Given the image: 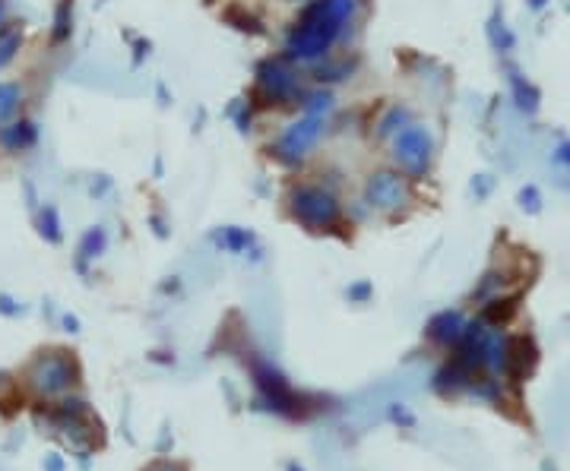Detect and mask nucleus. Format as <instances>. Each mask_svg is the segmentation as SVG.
<instances>
[{
	"label": "nucleus",
	"mask_w": 570,
	"mask_h": 471,
	"mask_svg": "<svg viewBox=\"0 0 570 471\" xmlns=\"http://www.w3.org/2000/svg\"><path fill=\"white\" fill-rule=\"evenodd\" d=\"M358 13V0H311L285 35V54L298 64H314L330 54L352 19Z\"/></svg>",
	"instance_id": "f257e3e1"
},
{
	"label": "nucleus",
	"mask_w": 570,
	"mask_h": 471,
	"mask_svg": "<svg viewBox=\"0 0 570 471\" xmlns=\"http://www.w3.org/2000/svg\"><path fill=\"white\" fill-rule=\"evenodd\" d=\"M289 215L308 231H333L342 219L336 193L323 184H295L289 190Z\"/></svg>",
	"instance_id": "f03ea898"
},
{
	"label": "nucleus",
	"mask_w": 570,
	"mask_h": 471,
	"mask_svg": "<svg viewBox=\"0 0 570 471\" xmlns=\"http://www.w3.org/2000/svg\"><path fill=\"white\" fill-rule=\"evenodd\" d=\"M390 155H393V165L399 168V174L406 178H425L431 171L434 162V136L425 124H409L403 127L390 143Z\"/></svg>",
	"instance_id": "7ed1b4c3"
},
{
	"label": "nucleus",
	"mask_w": 570,
	"mask_h": 471,
	"mask_svg": "<svg viewBox=\"0 0 570 471\" xmlns=\"http://www.w3.org/2000/svg\"><path fill=\"white\" fill-rule=\"evenodd\" d=\"M254 98H260V105H270V108H285V105L301 102L304 92H301L298 73L285 61H279V57H266L257 67Z\"/></svg>",
	"instance_id": "20e7f679"
},
{
	"label": "nucleus",
	"mask_w": 570,
	"mask_h": 471,
	"mask_svg": "<svg viewBox=\"0 0 570 471\" xmlns=\"http://www.w3.org/2000/svg\"><path fill=\"white\" fill-rule=\"evenodd\" d=\"M76 377H80V370H76V361L70 358V351H42L32 364H29V383L42 392V396H61L67 392Z\"/></svg>",
	"instance_id": "39448f33"
},
{
	"label": "nucleus",
	"mask_w": 570,
	"mask_h": 471,
	"mask_svg": "<svg viewBox=\"0 0 570 471\" xmlns=\"http://www.w3.org/2000/svg\"><path fill=\"white\" fill-rule=\"evenodd\" d=\"M323 136V117L320 114H304L295 124H289L282 130V136L273 143V159L285 168H295L308 159V152L317 146V140Z\"/></svg>",
	"instance_id": "423d86ee"
},
{
	"label": "nucleus",
	"mask_w": 570,
	"mask_h": 471,
	"mask_svg": "<svg viewBox=\"0 0 570 471\" xmlns=\"http://www.w3.org/2000/svg\"><path fill=\"white\" fill-rule=\"evenodd\" d=\"M409 200H412V190H409L406 174H399L393 168H380V171L368 174V181H365V206L371 212L393 215V212L403 209Z\"/></svg>",
	"instance_id": "0eeeda50"
},
{
	"label": "nucleus",
	"mask_w": 570,
	"mask_h": 471,
	"mask_svg": "<svg viewBox=\"0 0 570 471\" xmlns=\"http://www.w3.org/2000/svg\"><path fill=\"white\" fill-rule=\"evenodd\" d=\"M532 367H536V345H532L526 336L510 339L507 342V355H504V374L513 383H520V380H526V374Z\"/></svg>",
	"instance_id": "6e6552de"
},
{
	"label": "nucleus",
	"mask_w": 570,
	"mask_h": 471,
	"mask_svg": "<svg viewBox=\"0 0 570 471\" xmlns=\"http://www.w3.org/2000/svg\"><path fill=\"white\" fill-rule=\"evenodd\" d=\"M38 143V127L26 117H19V121H10L7 127H0V146L7 152H26Z\"/></svg>",
	"instance_id": "1a4fd4ad"
},
{
	"label": "nucleus",
	"mask_w": 570,
	"mask_h": 471,
	"mask_svg": "<svg viewBox=\"0 0 570 471\" xmlns=\"http://www.w3.org/2000/svg\"><path fill=\"white\" fill-rule=\"evenodd\" d=\"M463 317L456 310H444V313H437V317L431 320L428 326V336L437 342V345H453V342H460L463 339Z\"/></svg>",
	"instance_id": "9d476101"
},
{
	"label": "nucleus",
	"mask_w": 570,
	"mask_h": 471,
	"mask_svg": "<svg viewBox=\"0 0 570 471\" xmlns=\"http://www.w3.org/2000/svg\"><path fill=\"white\" fill-rule=\"evenodd\" d=\"M70 32H73V0H57V7H54L51 42H54V45L70 42Z\"/></svg>",
	"instance_id": "9b49d317"
},
{
	"label": "nucleus",
	"mask_w": 570,
	"mask_h": 471,
	"mask_svg": "<svg viewBox=\"0 0 570 471\" xmlns=\"http://www.w3.org/2000/svg\"><path fill=\"white\" fill-rule=\"evenodd\" d=\"M412 124V114L409 108L403 105H390L384 114H380V121H377V136H396L403 127Z\"/></svg>",
	"instance_id": "f8f14e48"
},
{
	"label": "nucleus",
	"mask_w": 570,
	"mask_h": 471,
	"mask_svg": "<svg viewBox=\"0 0 570 471\" xmlns=\"http://www.w3.org/2000/svg\"><path fill=\"white\" fill-rule=\"evenodd\" d=\"M19 48H23V29H16V26L0 29V70L13 64Z\"/></svg>",
	"instance_id": "ddd939ff"
},
{
	"label": "nucleus",
	"mask_w": 570,
	"mask_h": 471,
	"mask_svg": "<svg viewBox=\"0 0 570 471\" xmlns=\"http://www.w3.org/2000/svg\"><path fill=\"white\" fill-rule=\"evenodd\" d=\"M19 102H23V86L0 83V124H7L10 117L19 111Z\"/></svg>",
	"instance_id": "4468645a"
},
{
	"label": "nucleus",
	"mask_w": 570,
	"mask_h": 471,
	"mask_svg": "<svg viewBox=\"0 0 570 471\" xmlns=\"http://www.w3.org/2000/svg\"><path fill=\"white\" fill-rule=\"evenodd\" d=\"M513 313H517V298H498L482 310V323L501 326L513 317Z\"/></svg>",
	"instance_id": "2eb2a0df"
},
{
	"label": "nucleus",
	"mask_w": 570,
	"mask_h": 471,
	"mask_svg": "<svg viewBox=\"0 0 570 471\" xmlns=\"http://www.w3.org/2000/svg\"><path fill=\"white\" fill-rule=\"evenodd\" d=\"M349 73H352V61H346V57H342V61H327V57H323V64L317 67V80L339 83V80H346Z\"/></svg>",
	"instance_id": "dca6fc26"
},
{
	"label": "nucleus",
	"mask_w": 570,
	"mask_h": 471,
	"mask_svg": "<svg viewBox=\"0 0 570 471\" xmlns=\"http://www.w3.org/2000/svg\"><path fill=\"white\" fill-rule=\"evenodd\" d=\"M225 19H228V23H235V29H241V32H251V35H260V32H263L260 19H257L254 13H244L241 7L225 10Z\"/></svg>",
	"instance_id": "f3484780"
},
{
	"label": "nucleus",
	"mask_w": 570,
	"mask_h": 471,
	"mask_svg": "<svg viewBox=\"0 0 570 471\" xmlns=\"http://www.w3.org/2000/svg\"><path fill=\"white\" fill-rule=\"evenodd\" d=\"M38 231H42V238L45 241H51V244H57L61 241V219H57V209L54 206H45L42 209V219H38Z\"/></svg>",
	"instance_id": "a211bd4d"
},
{
	"label": "nucleus",
	"mask_w": 570,
	"mask_h": 471,
	"mask_svg": "<svg viewBox=\"0 0 570 471\" xmlns=\"http://www.w3.org/2000/svg\"><path fill=\"white\" fill-rule=\"evenodd\" d=\"M301 105H304V111H308V114H320L323 117V114L333 108V95L330 92H304Z\"/></svg>",
	"instance_id": "6ab92c4d"
},
{
	"label": "nucleus",
	"mask_w": 570,
	"mask_h": 471,
	"mask_svg": "<svg viewBox=\"0 0 570 471\" xmlns=\"http://www.w3.org/2000/svg\"><path fill=\"white\" fill-rule=\"evenodd\" d=\"M102 250H105V231L102 228H92L86 238H83V244H80V263L89 260V257H99Z\"/></svg>",
	"instance_id": "aec40b11"
},
{
	"label": "nucleus",
	"mask_w": 570,
	"mask_h": 471,
	"mask_svg": "<svg viewBox=\"0 0 570 471\" xmlns=\"http://www.w3.org/2000/svg\"><path fill=\"white\" fill-rule=\"evenodd\" d=\"M219 241H225L232 250H241V247L251 244V234H244V231H238V228H228L225 234H219Z\"/></svg>",
	"instance_id": "412c9836"
},
{
	"label": "nucleus",
	"mask_w": 570,
	"mask_h": 471,
	"mask_svg": "<svg viewBox=\"0 0 570 471\" xmlns=\"http://www.w3.org/2000/svg\"><path fill=\"white\" fill-rule=\"evenodd\" d=\"M520 200H523V206H529V209H539V193L532 190V187L520 193Z\"/></svg>",
	"instance_id": "4be33fe9"
}]
</instances>
